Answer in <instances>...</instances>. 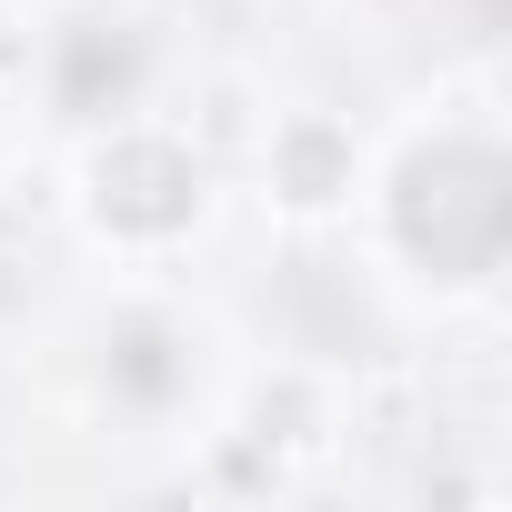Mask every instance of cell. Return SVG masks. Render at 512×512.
<instances>
[{
    "label": "cell",
    "mask_w": 512,
    "mask_h": 512,
    "mask_svg": "<svg viewBox=\"0 0 512 512\" xmlns=\"http://www.w3.org/2000/svg\"><path fill=\"white\" fill-rule=\"evenodd\" d=\"M352 231L372 251V272L392 292H412L422 312H482L502 292V262H512L502 101L472 81V91L422 101L402 131H382L372 161H362Z\"/></svg>",
    "instance_id": "cell-1"
},
{
    "label": "cell",
    "mask_w": 512,
    "mask_h": 512,
    "mask_svg": "<svg viewBox=\"0 0 512 512\" xmlns=\"http://www.w3.org/2000/svg\"><path fill=\"white\" fill-rule=\"evenodd\" d=\"M51 382H61L71 422H91V432L191 442L221 422L241 362H231V332L191 292H171L161 272H111V292H91L51 332Z\"/></svg>",
    "instance_id": "cell-2"
},
{
    "label": "cell",
    "mask_w": 512,
    "mask_h": 512,
    "mask_svg": "<svg viewBox=\"0 0 512 512\" xmlns=\"http://www.w3.org/2000/svg\"><path fill=\"white\" fill-rule=\"evenodd\" d=\"M61 211L111 272H171L221 221V161L171 111H141L91 141H61Z\"/></svg>",
    "instance_id": "cell-3"
},
{
    "label": "cell",
    "mask_w": 512,
    "mask_h": 512,
    "mask_svg": "<svg viewBox=\"0 0 512 512\" xmlns=\"http://www.w3.org/2000/svg\"><path fill=\"white\" fill-rule=\"evenodd\" d=\"M181 41L151 0H51L31 11V61H21V121L31 141H91L111 121L171 111Z\"/></svg>",
    "instance_id": "cell-4"
},
{
    "label": "cell",
    "mask_w": 512,
    "mask_h": 512,
    "mask_svg": "<svg viewBox=\"0 0 512 512\" xmlns=\"http://www.w3.org/2000/svg\"><path fill=\"white\" fill-rule=\"evenodd\" d=\"M362 161H372V131L332 101H292L262 121L251 141V201H262L272 231L292 241H322V231H352V201H362Z\"/></svg>",
    "instance_id": "cell-5"
},
{
    "label": "cell",
    "mask_w": 512,
    "mask_h": 512,
    "mask_svg": "<svg viewBox=\"0 0 512 512\" xmlns=\"http://www.w3.org/2000/svg\"><path fill=\"white\" fill-rule=\"evenodd\" d=\"M21 61H31V11L0 0V111H21Z\"/></svg>",
    "instance_id": "cell-6"
},
{
    "label": "cell",
    "mask_w": 512,
    "mask_h": 512,
    "mask_svg": "<svg viewBox=\"0 0 512 512\" xmlns=\"http://www.w3.org/2000/svg\"><path fill=\"white\" fill-rule=\"evenodd\" d=\"M21 171H31V121H21V111H0V201H11Z\"/></svg>",
    "instance_id": "cell-7"
}]
</instances>
